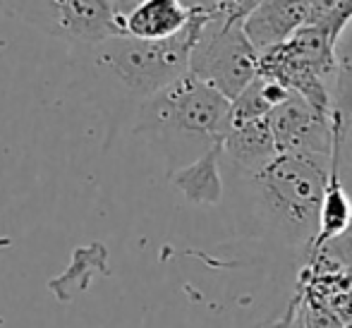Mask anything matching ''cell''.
Wrapping results in <instances>:
<instances>
[{"instance_id": "obj_3", "label": "cell", "mask_w": 352, "mask_h": 328, "mask_svg": "<svg viewBox=\"0 0 352 328\" xmlns=\"http://www.w3.org/2000/svg\"><path fill=\"white\" fill-rule=\"evenodd\" d=\"M201 19L204 14L195 12L185 32L161 41H146V39L125 36V34L113 36L89 48L94 53V65L101 72L111 74V79L125 91V96L140 108L146 98L190 72L192 48H195Z\"/></svg>"}, {"instance_id": "obj_18", "label": "cell", "mask_w": 352, "mask_h": 328, "mask_svg": "<svg viewBox=\"0 0 352 328\" xmlns=\"http://www.w3.org/2000/svg\"><path fill=\"white\" fill-rule=\"evenodd\" d=\"M140 3H144V0H113V5H116V10H118V12H120V17H125V14H130L132 10H135Z\"/></svg>"}, {"instance_id": "obj_17", "label": "cell", "mask_w": 352, "mask_h": 328, "mask_svg": "<svg viewBox=\"0 0 352 328\" xmlns=\"http://www.w3.org/2000/svg\"><path fill=\"white\" fill-rule=\"evenodd\" d=\"M182 3H185L187 8H190L192 12H197V14H211L213 10L218 8V3H221V0H182Z\"/></svg>"}, {"instance_id": "obj_10", "label": "cell", "mask_w": 352, "mask_h": 328, "mask_svg": "<svg viewBox=\"0 0 352 328\" xmlns=\"http://www.w3.org/2000/svg\"><path fill=\"white\" fill-rule=\"evenodd\" d=\"M170 182L197 206H216L223 199V144L209 149L190 166L170 173Z\"/></svg>"}, {"instance_id": "obj_2", "label": "cell", "mask_w": 352, "mask_h": 328, "mask_svg": "<svg viewBox=\"0 0 352 328\" xmlns=\"http://www.w3.org/2000/svg\"><path fill=\"white\" fill-rule=\"evenodd\" d=\"M331 158L305 151L278 153L259 173L237 177L250 192L259 221L302 256L319 230L321 204L331 180Z\"/></svg>"}, {"instance_id": "obj_19", "label": "cell", "mask_w": 352, "mask_h": 328, "mask_svg": "<svg viewBox=\"0 0 352 328\" xmlns=\"http://www.w3.org/2000/svg\"><path fill=\"white\" fill-rule=\"evenodd\" d=\"M295 328H305V326H302V321H300V307H297V321H295Z\"/></svg>"}, {"instance_id": "obj_12", "label": "cell", "mask_w": 352, "mask_h": 328, "mask_svg": "<svg viewBox=\"0 0 352 328\" xmlns=\"http://www.w3.org/2000/svg\"><path fill=\"white\" fill-rule=\"evenodd\" d=\"M333 74V132L336 151H340L352 127V22L336 41Z\"/></svg>"}, {"instance_id": "obj_6", "label": "cell", "mask_w": 352, "mask_h": 328, "mask_svg": "<svg viewBox=\"0 0 352 328\" xmlns=\"http://www.w3.org/2000/svg\"><path fill=\"white\" fill-rule=\"evenodd\" d=\"M10 12L70 46L94 48L122 34L113 0H5Z\"/></svg>"}, {"instance_id": "obj_16", "label": "cell", "mask_w": 352, "mask_h": 328, "mask_svg": "<svg viewBox=\"0 0 352 328\" xmlns=\"http://www.w3.org/2000/svg\"><path fill=\"white\" fill-rule=\"evenodd\" d=\"M297 307H300V302H297V297H292V302L287 305L285 314H283L280 319L266 321V324H261L259 328H295V321H297Z\"/></svg>"}, {"instance_id": "obj_9", "label": "cell", "mask_w": 352, "mask_h": 328, "mask_svg": "<svg viewBox=\"0 0 352 328\" xmlns=\"http://www.w3.org/2000/svg\"><path fill=\"white\" fill-rule=\"evenodd\" d=\"M192 17L195 12L182 0H144L122 17V34L146 41H161L185 32Z\"/></svg>"}, {"instance_id": "obj_1", "label": "cell", "mask_w": 352, "mask_h": 328, "mask_svg": "<svg viewBox=\"0 0 352 328\" xmlns=\"http://www.w3.org/2000/svg\"><path fill=\"white\" fill-rule=\"evenodd\" d=\"M232 122V101L192 72L153 94L135 111V134L163 153L170 173L223 144Z\"/></svg>"}, {"instance_id": "obj_8", "label": "cell", "mask_w": 352, "mask_h": 328, "mask_svg": "<svg viewBox=\"0 0 352 328\" xmlns=\"http://www.w3.org/2000/svg\"><path fill=\"white\" fill-rule=\"evenodd\" d=\"M278 156L269 116L254 120H232L223 139V166L235 177H250Z\"/></svg>"}, {"instance_id": "obj_15", "label": "cell", "mask_w": 352, "mask_h": 328, "mask_svg": "<svg viewBox=\"0 0 352 328\" xmlns=\"http://www.w3.org/2000/svg\"><path fill=\"white\" fill-rule=\"evenodd\" d=\"M333 158H338V166H340V177H343L345 187L352 195V127L345 137V144L340 149V153H333Z\"/></svg>"}, {"instance_id": "obj_4", "label": "cell", "mask_w": 352, "mask_h": 328, "mask_svg": "<svg viewBox=\"0 0 352 328\" xmlns=\"http://www.w3.org/2000/svg\"><path fill=\"white\" fill-rule=\"evenodd\" d=\"M336 43L319 24H305L278 46L261 53L259 74L302 96L333 120Z\"/></svg>"}, {"instance_id": "obj_7", "label": "cell", "mask_w": 352, "mask_h": 328, "mask_svg": "<svg viewBox=\"0 0 352 328\" xmlns=\"http://www.w3.org/2000/svg\"><path fill=\"white\" fill-rule=\"evenodd\" d=\"M269 125L274 132L278 153H324L333 156L336 132L333 120L316 108H311L302 96L292 94L285 103L269 113Z\"/></svg>"}, {"instance_id": "obj_14", "label": "cell", "mask_w": 352, "mask_h": 328, "mask_svg": "<svg viewBox=\"0 0 352 328\" xmlns=\"http://www.w3.org/2000/svg\"><path fill=\"white\" fill-rule=\"evenodd\" d=\"M264 0H221L218 8L213 10L211 14H218V17L228 19V22H242L254 12Z\"/></svg>"}, {"instance_id": "obj_5", "label": "cell", "mask_w": 352, "mask_h": 328, "mask_svg": "<svg viewBox=\"0 0 352 328\" xmlns=\"http://www.w3.org/2000/svg\"><path fill=\"white\" fill-rule=\"evenodd\" d=\"M261 53L242 22L204 14L190 58V72L235 101L259 74Z\"/></svg>"}, {"instance_id": "obj_13", "label": "cell", "mask_w": 352, "mask_h": 328, "mask_svg": "<svg viewBox=\"0 0 352 328\" xmlns=\"http://www.w3.org/2000/svg\"><path fill=\"white\" fill-rule=\"evenodd\" d=\"M350 22H352V0H340V3L336 5V8L331 10L324 19L311 22V24H319V27L331 36V41L336 43L340 34H343V29L348 27Z\"/></svg>"}, {"instance_id": "obj_11", "label": "cell", "mask_w": 352, "mask_h": 328, "mask_svg": "<svg viewBox=\"0 0 352 328\" xmlns=\"http://www.w3.org/2000/svg\"><path fill=\"white\" fill-rule=\"evenodd\" d=\"M350 230H352V195L348 192V187H345L343 177H340L338 158H331V180L329 187H326L324 204H321L319 230H316V237L311 240L305 259L319 254L324 247H329L331 242H336L338 237H343Z\"/></svg>"}]
</instances>
